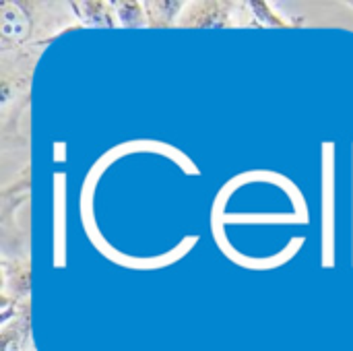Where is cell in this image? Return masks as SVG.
<instances>
[{
	"label": "cell",
	"mask_w": 353,
	"mask_h": 351,
	"mask_svg": "<svg viewBox=\"0 0 353 351\" xmlns=\"http://www.w3.org/2000/svg\"><path fill=\"white\" fill-rule=\"evenodd\" d=\"M0 31L4 39H12V41L23 39L29 33V21L25 12L14 4H4L0 17Z\"/></svg>",
	"instance_id": "cell-1"
}]
</instances>
